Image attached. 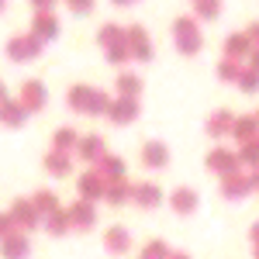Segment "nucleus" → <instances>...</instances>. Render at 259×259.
Instances as JSON below:
<instances>
[{"label":"nucleus","mask_w":259,"mask_h":259,"mask_svg":"<svg viewBox=\"0 0 259 259\" xmlns=\"http://www.w3.org/2000/svg\"><path fill=\"white\" fill-rule=\"evenodd\" d=\"M76 156H80L83 162H90V166H97V162L107 156V142H104V135H83L80 145H76Z\"/></svg>","instance_id":"11"},{"label":"nucleus","mask_w":259,"mask_h":259,"mask_svg":"<svg viewBox=\"0 0 259 259\" xmlns=\"http://www.w3.org/2000/svg\"><path fill=\"white\" fill-rule=\"evenodd\" d=\"M124 41H128V49H132V59H135V62H152L156 49H152V41H149V31H145L142 24H128V28H124Z\"/></svg>","instance_id":"3"},{"label":"nucleus","mask_w":259,"mask_h":259,"mask_svg":"<svg viewBox=\"0 0 259 259\" xmlns=\"http://www.w3.org/2000/svg\"><path fill=\"white\" fill-rule=\"evenodd\" d=\"M132 204L142 207V211H152V207L162 204V190L156 183H135V187H132Z\"/></svg>","instance_id":"14"},{"label":"nucleus","mask_w":259,"mask_h":259,"mask_svg":"<svg viewBox=\"0 0 259 259\" xmlns=\"http://www.w3.org/2000/svg\"><path fill=\"white\" fill-rule=\"evenodd\" d=\"M204 166H207L211 173H218V177H225V173H235V169H242L239 152H232V149H211V152H207V159H204Z\"/></svg>","instance_id":"7"},{"label":"nucleus","mask_w":259,"mask_h":259,"mask_svg":"<svg viewBox=\"0 0 259 259\" xmlns=\"http://www.w3.org/2000/svg\"><path fill=\"white\" fill-rule=\"evenodd\" d=\"M187 35H200V21L194 14H180L173 21V38H187Z\"/></svg>","instance_id":"33"},{"label":"nucleus","mask_w":259,"mask_h":259,"mask_svg":"<svg viewBox=\"0 0 259 259\" xmlns=\"http://www.w3.org/2000/svg\"><path fill=\"white\" fill-rule=\"evenodd\" d=\"M41 166H45V173L49 177H69L73 173V156H66V152H45V159H41Z\"/></svg>","instance_id":"24"},{"label":"nucleus","mask_w":259,"mask_h":259,"mask_svg":"<svg viewBox=\"0 0 259 259\" xmlns=\"http://www.w3.org/2000/svg\"><path fill=\"white\" fill-rule=\"evenodd\" d=\"M21 104H24V111L28 114H38L41 107L49 104V90H45V83L41 80H24L21 83Z\"/></svg>","instance_id":"6"},{"label":"nucleus","mask_w":259,"mask_h":259,"mask_svg":"<svg viewBox=\"0 0 259 259\" xmlns=\"http://www.w3.org/2000/svg\"><path fill=\"white\" fill-rule=\"evenodd\" d=\"M252 259H259V245H252Z\"/></svg>","instance_id":"48"},{"label":"nucleus","mask_w":259,"mask_h":259,"mask_svg":"<svg viewBox=\"0 0 259 259\" xmlns=\"http://www.w3.org/2000/svg\"><path fill=\"white\" fill-rule=\"evenodd\" d=\"M200 204V194L194 187H177L173 194H169V207H173V214H194Z\"/></svg>","instance_id":"15"},{"label":"nucleus","mask_w":259,"mask_h":259,"mask_svg":"<svg viewBox=\"0 0 259 259\" xmlns=\"http://www.w3.org/2000/svg\"><path fill=\"white\" fill-rule=\"evenodd\" d=\"M14 232H21L18 221L11 218V211H0V239H7V235H14Z\"/></svg>","instance_id":"40"},{"label":"nucleus","mask_w":259,"mask_h":259,"mask_svg":"<svg viewBox=\"0 0 259 259\" xmlns=\"http://www.w3.org/2000/svg\"><path fill=\"white\" fill-rule=\"evenodd\" d=\"M256 121H259V111H256Z\"/></svg>","instance_id":"50"},{"label":"nucleus","mask_w":259,"mask_h":259,"mask_svg":"<svg viewBox=\"0 0 259 259\" xmlns=\"http://www.w3.org/2000/svg\"><path fill=\"white\" fill-rule=\"evenodd\" d=\"M31 207H35V211H38V218L45 221L49 214H56V211H59V197H56L52 190H35V194H31Z\"/></svg>","instance_id":"28"},{"label":"nucleus","mask_w":259,"mask_h":259,"mask_svg":"<svg viewBox=\"0 0 259 259\" xmlns=\"http://www.w3.org/2000/svg\"><path fill=\"white\" fill-rule=\"evenodd\" d=\"M41 52H45V41H41L38 35H31V31L14 35V38L4 45V56L11 62H31V59H38Z\"/></svg>","instance_id":"1"},{"label":"nucleus","mask_w":259,"mask_h":259,"mask_svg":"<svg viewBox=\"0 0 259 259\" xmlns=\"http://www.w3.org/2000/svg\"><path fill=\"white\" fill-rule=\"evenodd\" d=\"M11 218L18 221L21 232H35V228L41 225L38 211L31 207V197H18V200H11Z\"/></svg>","instance_id":"8"},{"label":"nucleus","mask_w":259,"mask_h":259,"mask_svg":"<svg viewBox=\"0 0 259 259\" xmlns=\"http://www.w3.org/2000/svg\"><path fill=\"white\" fill-rule=\"evenodd\" d=\"M142 118V100L139 97H114L111 111H107V121L114 128H124V124H135Z\"/></svg>","instance_id":"2"},{"label":"nucleus","mask_w":259,"mask_h":259,"mask_svg":"<svg viewBox=\"0 0 259 259\" xmlns=\"http://www.w3.org/2000/svg\"><path fill=\"white\" fill-rule=\"evenodd\" d=\"M245 38H249V45H252V49H259V21H252V24L245 28Z\"/></svg>","instance_id":"41"},{"label":"nucleus","mask_w":259,"mask_h":259,"mask_svg":"<svg viewBox=\"0 0 259 259\" xmlns=\"http://www.w3.org/2000/svg\"><path fill=\"white\" fill-rule=\"evenodd\" d=\"M239 162H242V169H252V166H259V135L239 145Z\"/></svg>","instance_id":"32"},{"label":"nucleus","mask_w":259,"mask_h":259,"mask_svg":"<svg viewBox=\"0 0 259 259\" xmlns=\"http://www.w3.org/2000/svg\"><path fill=\"white\" fill-rule=\"evenodd\" d=\"M259 135V121H256V111L252 114H235V124H232V139L239 142H249Z\"/></svg>","instance_id":"21"},{"label":"nucleus","mask_w":259,"mask_h":259,"mask_svg":"<svg viewBox=\"0 0 259 259\" xmlns=\"http://www.w3.org/2000/svg\"><path fill=\"white\" fill-rule=\"evenodd\" d=\"M132 187H135V183H128V177L118 180V183H107L104 204H111V207H121V204H128V200H132Z\"/></svg>","instance_id":"27"},{"label":"nucleus","mask_w":259,"mask_h":259,"mask_svg":"<svg viewBox=\"0 0 259 259\" xmlns=\"http://www.w3.org/2000/svg\"><path fill=\"white\" fill-rule=\"evenodd\" d=\"M66 7H69L76 18H83V14H90V11L97 7V0H66Z\"/></svg>","instance_id":"39"},{"label":"nucleus","mask_w":259,"mask_h":259,"mask_svg":"<svg viewBox=\"0 0 259 259\" xmlns=\"http://www.w3.org/2000/svg\"><path fill=\"white\" fill-rule=\"evenodd\" d=\"M111 104H114V97H111L107 90L94 87V97H90V107H87V114H90V118H107Z\"/></svg>","instance_id":"30"},{"label":"nucleus","mask_w":259,"mask_h":259,"mask_svg":"<svg viewBox=\"0 0 259 259\" xmlns=\"http://www.w3.org/2000/svg\"><path fill=\"white\" fill-rule=\"evenodd\" d=\"M124 41V28L121 24H114V21H107V24H100L97 31V45L107 52V49H114V45H121Z\"/></svg>","instance_id":"29"},{"label":"nucleus","mask_w":259,"mask_h":259,"mask_svg":"<svg viewBox=\"0 0 259 259\" xmlns=\"http://www.w3.org/2000/svg\"><path fill=\"white\" fill-rule=\"evenodd\" d=\"M221 52H225L228 59L245 62V56L252 52V45H249V38H245V31H232V35H225V41H221Z\"/></svg>","instance_id":"20"},{"label":"nucleus","mask_w":259,"mask_h":259,"mask_svg":"<svg viewBox=\"0 0 259 259\" xmlns=\"http://www.w3.org/2000/svg\"><path fill=\"white\" fill-rule=\"evenodd\" d=\"M169 259H190V252H169Z\"/></svg>","instance_id":"46"},{"label":"nucleus","mask_w":259,"mask_h":259,"mask_svg":"<svg viewBox=\"0 0 259 259\" xmlns=\"http://www.w3.org/2000/svg\"><path fill=\"white\" fill-rule=\"evenodd\" d=\"M249 242L259 245V221H252V228H249Z\"/></svg>","instance_id":"44"},{"label":"nucleus","mask_w":259,"mask_h":259,"mask_svg":"<svg viewBox=\"0 0 259 259\" xmlns=\"http://www.w3.org/2000/svg\"><path fill=\"white\" fill-rule=\"evenodd\" d=\"M94 169H97V173L107 180V183H118V180L128 177V166H124V159H121V156H111V152H107V156H104V159H100Z\"/></svg>","instance_id":"19"},{"label":"nucleus","mask_w":259,"mask_h":259,"mask_svg":"<svg viewBox=\"0 0 259 259\" xmlns=\"http://www.w3.org/2000/svg\"><path fill=\"white\" fill-rule=\"evenodd\" d=\"M41 228H45L52 239H62L66 232H73V221H69V214H66V207H59L56 214H49V218L41 221Z\"/></svg>","instance_id":"26"},{"label":"nucleus","mask_w":259,"mask_h":259,"mask_svg":"<svg viewBox=\"0 0 259 259\" xmlns=\"http://www.w3.org/2000/svg\"><path fill=\"white\" fill-rule=\"evenodd\" d=\"M83 135H76V128H69V124H62V128H56L52 132V152H76V145H80Z\"/></svg>","instance_id":"23"},{"label":"nucleus","mask_w":259,"mask_h":259,"mask_svg":"<svg viewBox=\"0 0 259 259\" xmlns=\"http://www.w3.org/2000/svg\"><path fill=\"white\" fill-rule=\"evenodd\" d=\"M52 4H56V0H31L35 11H52Z\"/></svg>","instance_id":"43"},{"label":"nucleus","mask_w":259,"mask_h":259,"mask_svg":"<svg viewBox=\"0 0 259 259\" xmlns=\"http://www.w3.org/2000/svg\"><path fill=\"white\" fill-rule=\"evenodd\" d=\"M76 190H80V200H90V204H97V200H104V194H107V180H104L97 169L90 166V169H87V173L76 180Z\"/></svg>","instance_id":"5"},{"label":"nucleus","mask_w":259,"mask_h":259,"mask_svg":"<svg viewBox=\"0 0 259 259\" xmlns=\"http://www.w3.org/2000/svg\"><path fill=\"white\" fill-rule=\"evenodd\" d=\"M66 214H69V221H73V232H90V228L97 225V211H94L90 200H76V204H69Z\"/></svg>","instance_id":"9"},{"label":"nucleus","mask_w":259,"mask_h":259,"mask_svg":"<svg viewBox=\"0 0 259 259\" xmlns=\"http://www.w3.org/2000/svg\"><path fill=\"white\" fill-rule=\"evenodd\" d=\"M104 59H107V66H128L132 59V49H128V41H121V45H114V49H107L104 52Z\"/></svg>","instance_id":"35"},{"label":"nucleus","mask_w":259,"mask_h":259,"mask_svg":"<svg viewBox=\"0 0 259 259\" xmlns=\"http://www.w3.org/2000/svg\"><path fill=\"white\" fill-rule=\"evenodd\" d=\"M221 14V0H194V18L197 21H214Z\"/></svg>","instance_id":"34"},{"label":"nucleus","mask_w":259,"mask_h":259,"mask_svg":"<svg viewBox=\"0 0 259 259\" xmlns=\"http://www.w3.org/2000/svg\"><path fill=\"white\" fill-rule=\"evenodd\" d=\"M242 69H245V62H242V59H228V56H221L218 69H214V76H218L221 83H235Z\"/></svg>","instance_id":"31"},{"label":"nucleus","mask_w":259,"mask_h":259,"mask_svg":"<svg viewBox=\"0 0 259 259\" xmlns=\"http://www.w3.org/2000/svg\"><path fill=\"white\" fill-rule=\"evenodd\" d=\"M104 249H107L111 256H124V252L132 249V232L121 228V225L107 228V232H104Z\"/></svg>","instance_id":"16"},{"label":"nucleus","mask_w":259,"mask_h":259,"mask_svg":"<svg viewBox=\"0 0 259 259\" xmlns=\"http://www.w3.org/2000/svg\"><path fill=\"white\" fill-rule=\"evenodd\" d=\"M4 100H7V83L0 80V104H4Z\"/></svg>","instance_id":"45"},{"label":"nucleus","mask_w":259,"mask_h":259,"mask_svg":"<svg viewBox=\"0 0 259 259\" xmlns=\"http://www.w3.org/2000/svg\"><path fill=\"white\" fill-rule=\"evenodd\" d=\"M28 256H31V242H28L24 232L0 239V259H28Z\"/></svg>","instance_id":"12"},{"label":"nucleus","mask_w":259,"mask_h":259,"mask_svg":"<svg viewBox=\"0 0 259 259\" xmlns=\"http://www.w3.org/2000/svg\"><path fill=\"white\" fill-rule=\"evenodd\" d=\"M24 121H28V111H24V104H21L18 97L11 100H4V104H0V124H4V128H24Z\"/></svg>","instance_id":"17"},{"label":"nucleus","mask_w":259,"mask_h":259,"mask_svg":"<svg viewBox=\"0 0 259 259\" xmlns=\"http://www.w3.org/2000/svg\"><path fill=\"white\" fill-rule=\"evenodd\" d=\"M169 252H173V249H169L162 239H152V242H149V245L139 252V259H169Z\"/></svg>","instance_id":"38"},{"label":"nucleus","mask_w":259,"mask_h":259,"mask_svg":"<svg viewBox=\"0 0 259 259\" xmlns=\"http://www.w3.org/2000/svg\"><path fill=\"white\" fill-rule=\"evenodd\" d=\"M218 190H221V197H225V200H245L249 194H252V187H249V173H245V169L225 173Z\"/></svg>","instance_id":"4"},{"label":"nucleus","mask_w":259,"mask_h":259,"mask_svg":"<svg viewBox=\"0 0 259 259\" xmlns=\"http://www.w3.org/2000/svg\"><path fill=\"white\" fill-rule=\"evenodd\" d=\"M173 45H177L180 56H197L200 49H204V38L200 35H187V38H173Z\"/></svg>","instance_id":"37"},{"label":"nucleus","mask_w":259,"mask_h":259,"mask_svg":"<svg viewBox=\"0 0 259 259\" xmlns=\"http://www.w3.org/2000/svg\"><path fill=\"white\" fill-rule=\"evenodd\" d=\"M235 87H239L242 94H259V69H242L239 73V80H235Z\"/></svg>","instance_id":"36"},{"label":"nucleus","mask_w":259,"mask_h":259,"mask_svg":"<svg viewBox=\"0 0 259 259\" xmlns=\"http://www.w3.org/2000/svg\"><path fill=\"white\" fill-rule=\"evenodd\" d=\"M245 173H249V187H252V190H259V166L245 169Z\"/></svg>","instance_id":"42"},{"label":"nucleus","mask_w":259,"mask_h":259,"mask_svg":"<svg viewBox=\"0 0 259 259\" xmlns=\"http://www.w3.org/2000/svg\"><path fill=\"white\" fill-rule=\"evenodd\" d=\"M232 124H235V114L228 107H218V111H211V118L204 121V132L211 139H225V135H232Z\"/></svg>","instance_id":"13"},{"label":"nucleus","mask_w":259,"mask_h":259,"mask_svg":"<svg viewBox=\"0 0 259 259\" xmlns=\"http://www.w3.org/2000/svg\"><path fill=\"white\" fill-rule=\"evenodd\" d=\"M142 76L139 73H128V69H121L118 80H114V97H139L142 94Z\"/></svg>","instance_id":"25"},{"label":"nucleus","mask_w":259,"mask_h":259,"mask_svg":"<svg viewBox=\"0 0 259 259\" xmlns=\"http://www.w3.org/2000/svg\"><path fill=\"white\" fill-rule=\"evenodd\" d=\"M31 35H38L45 45L52 38H59V18L52 11H35L31 14Z\"/></svg>","instance_id":"10"},{"label":"nucleus","mask_w":259,"mask_h":259,"mask_svg":"<svg viewBox=\"0 0 259 259\" xmlns=\"http://www.w3.org/2000/svg\"><path fill=\"white\" fill-rule=\"evenodd\" d=\"M142 162H145L149 169H162V166L169 162V149H166V142H159V139L145 142V145H142Z\"/></svg>","instance_id":"18"},{"label":"nucleus","mask_w":259,"mask_h":259,"mask_svg":"<svg viewBox=\"0 0 259 259\" xmlns=\"http://www.w3.org/2000/svg\"><path fill=\"white\" fill-rule=\"evenodd\" d=\"M90 97H94V87H87V83H73V87L66 90V104H69V111H76V114H87Z\"/></svg>","instance_id":"22"},{"label":"nucleus","mask_w":259,"mask_h":259,"mask_svg":"<svg viewBox=\"0 0 259 259\" xmlns=\"http://www.w3.org/2000/svg\"><path fill=\"white\" fill-rule=\"evenodd\" d=\"M4 11H7V0H0V14H4Z\"/></svg>","instance_id":"49"},{"label":"nucleus","mask_w":259,"mask_h":259,"mask_svg":"<svg viewBox=\"0 0 259 259\" xmlns=\"http://www.w3.org/2000/svg\"><path fill=\"white\" fill-rule=\"evenodd\" d=\"M111 4H118V7H128V4H139V0H111Z\"/></svg>","instance_id":"47"}]
</instances>
